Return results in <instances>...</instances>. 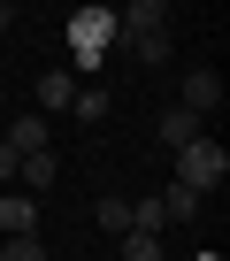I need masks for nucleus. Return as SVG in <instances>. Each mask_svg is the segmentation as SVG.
Returning <instances> with one entry per match:
<instances>
[{
	"instance_id": "1",
	"label": "nucleus",
	"mask_w": 230,
	"mask_h": 261,
	"mask_svg": "<svg viewBox=\"0 0 230 261\" xmlns=\"http://www.w3.org/2000/svg\"><path fill=\"white\" fill-rule=\"evenodd\" d=\"M115 54L138 62V69L169 62V8H161V0H138V8L115 16Z\"/></svg>"
},
{
	"instance_id": "2",
	"label": "nucleus",
	"mask_w": 230,
	"mask_h": 261,
	"mask_svg": "<svg viewBox=\"0 0 230 261\" xmlns=\"http://www.w3.org/2000/svg\"><path fill=\"white\" fill-rule=\"evenodd\" d=\"M69 62H77V69L115 62V8H77V16H69Z\"/></svg>"
},
{
	"instance_id": "3",
	"label": "nucleus",
	"mask_w": 230,
	"mask_h": 261,
	"mask_svg": "<svg viewBox=\"0 0 230 261\" xmlns=\"http://www.w3.org/2000/svg\"><path fill=\"white\" fill-rule=\"evenodd\" d=\"M222 177H230V154H222V146L207 139V130H199L192 146H177V185H184V192H199V200H207V192H215Z\"/></svg>"
},
{
	"instance_id": "4",
	"label": "nucleus",
	"mask_w": 230,
	"mask_h": 261,
	"mask_svg": "<svg viewBox=\"0 0 230 261\" xmlns=\"http://www.w3.org/2000/svg\"><path fill=\"white\" fill-rule=\"evenodd\" d=\"M0 146H8L16 162L23 154H46L54 139H46V115H8V123H0Z\"/></svg>"
},
{
	"instance_id": "5",
	"label": "nucleus",
	"mask_w": 230,
	"mask_h": 261,
	"mask_svg": "<svg viewBox=\"0 0 230 261\" xmlns=\"http://www.w3.org/2000/svg\"><path fill=\"white\" fill-rule=\"evenodd\" d=\"M184 115H215L222 108V77L215 69H184V100H177Z\"/></svg>"
},
{
	"instance_id": "6",
	"label": "nucleus",
	"mask_w": 230,
	"mask_h": 261,
	"mask_svg": "<svg viewBox=\"0 0 230 261\" xmlns=\"http://www.w3.org/2000/svg\"><path fill=\"white\" fill-rule=\"evenodd\" d=\"M0 230L8 238H39V200L31 192H0Z\"/></svg>"
},
{
	"instance_id": "7",
	"label": "nucleus",
	"mask_w": 230,
	"mask_h": 261,
	"mask_svg": "<svg viewBox=\"0 0 230 261\" xmlns=\"http://www.w3.org/2000/svg\"><path fill=\"white\" fill-rule=\"evenodd\" d=\"M31 92H39V108H69V100H77V69H46Z\"/></svg>"
},
{
	"instance_id": "8",
	"label": "nucleus",
	"mask_w": 230,
	"mask_h": 261,
	"mask_svg": "<svg viewBox=\"0 0 230 261\" xmlns=\"http://www.w3.org/2000/svg\"><path fill=\"white\" fill-rule=\"evenodd\" d=\"M16 177H23L31 192H46V185L62 177V162H54V146H46V154H23V162H16Z\"/></svg>"
},
{
	"instance_id": "9",
	"label": "nucleus",
	"mask_w": 230,
	"mask_h": 261,
	"mask_svg": "<svg viewBox=\"0 0 230 261\" xmlns=\"http://www.w3.org/2000/svg\"><path fill=\"white\" fill-rule=\"evenodd\" d=\"M161 139H169V146H192V139H199V115L169 108V115H161Z\"/></svg>"
},
{
	"instance_id": "10",
	"label": "nucleus",
	"mask_w": 230,
	"mask_h": 261,
	"mask_svg": "<svg viewBox=\"0 0 230 261\" xmlns=\"http://www.w3.org/2000/svg\"><path fill=\"white\" fill-rule=\"evenodd\" d=\"M161 215H169V223H192V215H199V192L169 185V192H161Z\"/></svg>"
},
{
	"instance_id": "11",
	"label": "nucleus",
	"mask_w": 230,
	"mask_h": 261,
	"mask_svg": "<svg viewBox=\"0 0 230 261\" xmlns=\"http://www.w3.org/2000/svg\"><path fill=\"white\" fill-rule=\"evenodd\" d=\"M92 223H100V230H115V238H123V230H131V200H100V207H92Z\"/></svg>"
},
{
	"instance_id": "12",
	"label": "nucleus",
	"mask_w": 230,
	"mask_h": 261,
	"mask_svg": "<svg viewBox=\"0 0 230 261\" xmlns=\"http://www.w3.org/2000/svg\"><path fill=\"white\" fill-rule=\"evenodd\" d=\"M69 108H77V123H100V115H107V92H100V85H77Z\"/></svg>"
},
{
	"instance_id": "13",
	"label": "nucleus",
	"mask_w": 230,
	"mask_h": 261,
	"mask_svg": "<svg viewBox=\"0 0 230 261\" xmlns=\"http://www.w3.org/2000/svg\"><path fill=\"white\" fill-rule=\"evenodd\" d=\"M123 261H161V238H138V230H123Z\"/></svg>"
},
{
	"instance_id": "14",
	"label": "nucleus",
	"mask_w": 230,
	"mask_h": 261,
	"mask_svg": "<svg viewBox=\"0 0 230 261\" xmlns=\"http://www.w3.org/2000/svg\"><path fill=\"white\" fill-rule=\"evenodd\" d=\"M0 261H46V246H39V238H8V246H0Z\"/></svg>"
},
{
	"instance_id": "15",
	"label": "nucleus",
	"mask_w": 230,
	"mask_h": 261,
	"mask_svg": "<svg viewBox=\"0 0 230 261\" xmlns=\"http://www.w3.org/2000/svg\"><path fill=\"white\" fill-rule=\"evenodd\" d=\"M0 185H16V154L8 146H0Z\"/></svg>"
},
{
	"instance_id": "16",
	"label": "nucleus",
	"mask_w": 230,
	"mask_h": 261,
	"mask_svg": "<svg viewBox=\"0 0 230 261\" xmlns=\"http://www.w3.org/2000/svg\"><path fill=\"white\" fill-rule=\"evenodd\" d=\"M8 23H16V8H8V0H0V31H8Z\"/></svg>"
},
{
	"instance_id": "17",
	"label": "nucleus",
	"mask_w": 230,
	"mask_h": 261,
	"mask_svg": "<svg viewBox=\"0 0 230 261\" xmlns=\"http://www.w3.org/2000/svg\"><path fill=\"white\" fill-rule=\"evenodd\" d=\"M199 261H222V253H199Z\"/></svg>"
}]
</instances>
